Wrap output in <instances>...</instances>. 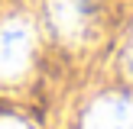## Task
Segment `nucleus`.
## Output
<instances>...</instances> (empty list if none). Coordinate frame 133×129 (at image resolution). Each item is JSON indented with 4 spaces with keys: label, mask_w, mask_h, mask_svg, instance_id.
Returning a JSON list of instances; mask_svg holds the SVG:
<instances>
[{
    "label": "nucleus",
    "mask_w": 133,
    "mask_h": 129,
    "mask_svg": "<svg viewBox=\"0 0 133 129\" xmlns=\"http://www.w3.org/2000/svg\"><path fill=\"white\" fill-rule=\"evenodd\" d=\"M45 19L55 39L84 42L94 29V0H45Z\"/></svg>",
    "instance_id": "f257e3e1"
},
{
    "label": "nucleus",
    "mask_w": 133,
    "mask_h": 129,
    "mask_svg": "<svg viewBox=\"0 0 133 129\" xmlns=\"http://www.w3.org/2000/svg\"><path fill=\"white\" fill-rule=\"evenodd\" d=\"M0 129H26L19 119H0Z\"/></svg>",
    "instance_id": "39448f33"
},
{
    "label": "nucleus",
    "mask_w": 133,
    "mask_h": 129,
    "mask_svg": "<svg viewBox=\"0 0 133 129\" xmlns=\"http://www.w3.org/2000/svg\"><path fill=\"white\" fill-rule=\"evenodd\" d=\"M81 129H133V97L107 94L91 103Z\"/></svg>",
    "instance_id": "7ed1b4c3"
},
{
    "label": "nucleus",
    "mask_w": 133,
    "mask_h": 129,
    "mask_svg": "<svg viewBox=\"0 0 133 129\" xmlns=\"http://www.w3.org/2000/svg\"><path fill=\"white\" fill-rule=\"evenodd\" d=\"M32 58V26L19 16L0 23V77L13 81L29 68Z\"/></svg>",
    "instance_id": "f03ea898"
},
{
    "label": "nucleus",
    "mask_w": 133,
    "mask_h": 129,
    "mask_svg": "<svg viewBox=\"0 0 133 129\" xmlns=\"http://www.w3.org/2000/svg\"><path fill=\"white\" fill-rule=\"evenodd\" d=\"M123 68L133 74V36H130V42H127V49H123Z\"/></svg>",
    "instance_id": "20e7f679"
}]
</instances>
